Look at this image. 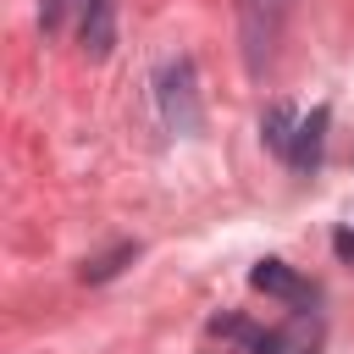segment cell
Masks as SVG:
<instances>
[{
    "label": "cell",
    "instance_id": "4",
    "mask_svg": "<svg viewBox=\"0 0 354 354\" xmlns=\"http://www.w3.org/2000/svg\"><path fill=\"white\" fill-rule=\"evenodd\" d=\"M321 343H326V326H321V315L315 310H299L288 326H277V332H266L249 354H321Z\"/></svg>",
    "mask_w": 354,
    "mask_h": 354
},
{
    "label": "cell",
    "instance_id": "8",
    "mask_svg": "<svg viewBox=\"0 0 354 354\" xmlns=\"http://www.w3.org/2000/svg\"><path fill=\"white\" fill-rule=\"evenodd\" d=\"M127 260H138V243H116L111 254H94V260H83V282H111Z\"/></svg>",
    "mask_w": 354,
    "mask_h": 354
},
{
    "label": "cell",
    "instance_id": "6",
    "mask_svg": "<svg viewBox=\"0 0 354 354\" xmlns=\"http://www.w3.org/2000/svg\"><path fill=\"white\" fill-rule=\"evenodd\" d=\"M77 39L88 61H105L116 44V0H83L77 6Z\"/></svg>",
    "mask_w": 354,
    "mask_h": 354
},
{
    "label": "cell",
    "instance_id": "3",
    "mask_svg": "<svg viewBox=\"0 0 354 354\" xmlns=\"http://www.w3.org/2000/svg\"><path fill=\"white\" fill-rule=\"evenodd\" d=\"M326 127H332V111H326V105H315L310 116H299L293 144H288V155H282L299 177H315V171H321V155H326Z\"/></svg>",
    "mask_w": 354,
    "mask_h": 354
},
{
    "label": "cell",
    "instance_id": "2",
    "mask_svg": "<svg viewBox=\"0 0 354 354\" xmlns=\"http://www.w3.org/2000/svg\"><path fill=\"white\" fill-rule=\"evenodd\" d=\"M155 105H160V122L171 133H199V83H194V61L188 55H171L160 72H155Z\"/></svg>",
    "mask_w": 354,
    "mask_h": 354
},
{
    "label": "cell",
    "instance_id": "7",
    "mask_svg": "<svg viewBox=\"0 0 354 354\" xmlns=\"http://www.w3.org/2000/svg\"><path fill=\"white\" fill-rule=\"evenodd\" d=\"M293 127H299V116H293V105H266V116H260V144L266 149H277V155H288V144H293Z\"/></svg>",
    "mask_w": 354,
    "mask_h": 354
},
{
    "label": "cell",
    "instance_id": "9",
    "mask_svg": "<svg viewBox=\"0 0 354 354\" xmlns=\"http://www.w3.org/2000/svg\"><path fill=\"white\" fill-rule=\"evenodd\" d=\"M72 6H83V0H39V28L44 33H61V22H66Z\"/></svg>",
    "mask_w": 354,
    "mask_h": 354
},
{
    "label": "cell",
    "instance_id": "10",
    "mask_svg": "<svg viewBox=\"0 0 354 354\" xmlns=\"http://www.w3.org/2000/svg\"><path fill=\"white\" fill-rule=\"evenodd\" d=\"M332 249H337V260H354V232L337 227V232H332Z\"/></svg>",
    "mask_w": 354,
    "mask_h": 354
},
{
    "label": "cell",
    "instance_id": "5",
    "mask_svg": "<svg viewBox=\"0 0 354 354\" xmlns=\"http://www.w3.org/2000/svg\"><path fill=\"white\" fill-rule=\"evenodd\" d=\"M249 288L266 293V299H282V304H310V299H315V288H310L288 260H254V266H249Z\"/></svg>",
    "mask_w": 354,
    "mask_h": 354
},
{
    "label": "cell",
    "instance_id": "1",
    "mask_svg": "<svg viewBox=\"0 0 354 354\" xmlns=\"http://www.w3.org/2000/svg\"><path fill=\"white\" fill-rule=\"evenodd\" d=\"M293 6H299V0H238V44H243V72H249L254 83L271 72Z\"/></svg>",
    "mask_w": 354,
    "mask_h": 354
}]
</instances>
